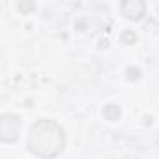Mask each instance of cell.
Instances as JSON below:
<instances>
[{"mask_svg": "<svg viewBox=\"0 0 159 159\" xmlns=\"http://www.w3.org/2000/svg\"><path fill=\"white\" fill-rule=\"evenodd\" d=\"M66 146V135L60 124L54 120H39L32 125L28 133V150L41 157V159H52L56 157Z\"/></svg>", "mask_w": 159, "mask_h": 159, "instance_id": "obj_1", "label": "cell"}, {"mask_svg": "<svg viewBox=\"0 0 159 159\" xmlns=\"http://www.w3.org/2000/svg\"><path fill=\"white\" fill-rule=\"evenodd\" d=\"M19 127H21V122H19L17 116L4 114L2 116V125H0V135H2V140L4 142H13L17 139Z\"/></svg>", "mask_w": 159, "mask_h": 159, "instance_id": "obj_2", "label": "cell"}, {"mask_svg": "<svg viewBox=\"0 0 159 159\" xmlns=\"http://www.w3.org/2000/svg\"><path fill=\"white\" fill-rule=\"evenodd\" d=\"M125 75H127V81H137V79L140 77V69L139 67H127Z\"/></svg>", "mask_w": 159, "mask_h": 159, "instance_id": "obj_6", "label": "cell"}, {"mask_svg": "<svg viewBox=\"0 0 159 159\" xmlns=\"http://www.w3.org/2000/svg\"><path fill=\"white\" fill-rule=\"evenodd\" d=\"M120 41H122L124 45H133V43L137 41V34H135L133 30H124V32L120 34Z\"/></svg>", "mask_w": 159, "mask_h": 159, "instance_id": "obj_5", "label": "cell"}, {"mask_svg": "<svg viewBox=\"0 0 159 159\" xmlns=\"http://www.w3.org/2000/svg\"><path fill=\"white\" fill-rule=\"evenodd\" d=\"M103 116H105V120H109V122H116V120H120L122 111H120V107H118V105L109 103V105H105V107H103Z\"/></svg>", "mask_w": 159, "mask_h": 159, "instance_id": "obj_4", "label": "cell"}, {"mask_svg": "<svg viewBox=\"0 0 159 159\" xmlns=\"http://www.w3.org/2000/svg\"><path fill=\"white\" fill-rule=\"evenodd\" d=\"M17 8L23 10V11H30V10H34V4H23L21 2V4H17Z\"/></svg>", "mask_w": 159, "mask_h": 159, "instance_id": "obj_7", "label": "cell"}, {"mask_svg": "<svg viewBox=\"0 0 159 159\" xmlns=\"http://www.w3.org/2000/svg\"><path fill=\"white\" fill-rule=\"evenodd\" d=\"M146 11V4L140 2V0H131V2H124L122 4V13L129 19V21H139L142 19Z\"/></svg>", "mask_w": 159, "mask_h": 159, "instance_id": "obj_3", "label": "cell"}]
</instances>
